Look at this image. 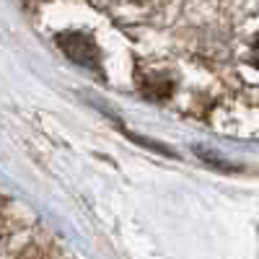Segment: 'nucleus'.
I'll return each instance as SVG.
<instances>
[{
	"instance_id": "nucleus-1",
	"label": "nucleus",
	"mask_w": 259,
	"mask_h": 259,
	"mask_svg": "<svg viewBox=\"0 0 259 259\" xmlns=\"http://www.w3.org/2000/svg\"><path fill=\"white\" fill-rule=\"evenodd\" d=\"M57 45L60 50L68 55L73 62L85 65V68H96L99 65V47L96 41L89 34H80V31H62L57 34Z\"/></svg>"
},
{
	"instance_id": "nucleus-2",
	"label": "nucleus",
	"mask_w": 259,
	"mask_h": 259,
	"mask_svg": "<svg viewBox=\"0 0 259 259\" xmlns=\"http://www.w3.org/2000/svg\"><path fill=\"white\" fill-rule=\"evenodd\" d=\"M140 3H143V0H140Z\"/></svg>"
}]
</instances>
